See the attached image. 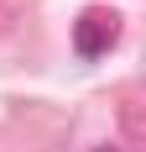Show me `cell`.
<instances>
[{
	"label": "cell",
	"instance_id": "obj_1",
	"mask_svg": "<svg viewBox=\"0 0 146 152\" xmlns=\"http://www.w3.org/2000/svg\"><path fill=\"white\" fill-rule=\"evenodd\" d=\"M110 42H115V11L89 5V11L73 21V47H78V58H99Z\"/></svg>",
	"mask_w": 146,
	"mask_h": 152
}]
</instances>
